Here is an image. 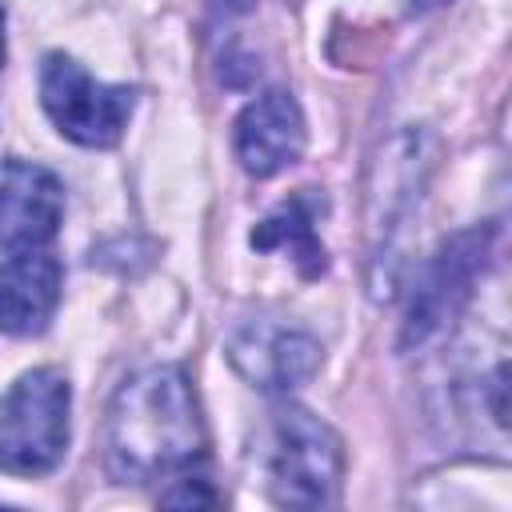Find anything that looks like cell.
<instances>
[{
  "mask_svg": "<svg viewBox=\"0 0 512 512\" xmlns=\"http://www.w3.org/2000/svg\"><path fill=\"white\" fill-rule=\"evenodd\" d=\"M204 448V416L180 368L152 364L116 388L104 424V460L120 484H148L192 468L204 460Z\"/></svg>",
  "mask_w": 512,
  "mask_h": 512,
  "instance_id": "cell-1",
  "label": "cell"
},
{
  "mask_svg": "<svg viewBox=\"0 0 512 512\" xmlns=\"http://www.w3.org/2000/svg\"><path fill=\"white\" fill-rule=\"evenodd\" d=\"M256 468L268 496L284 508H328L340 496L344 444L300 404H276L256 432Z\"/></svg>",
  "mask_w": 512,
  "mask_h": 512,
  "instance_id": "cell-2",
  "label": "cell"
},
{
  "mask_svg": "<svg viewBox=\"0 0 512 512\" xmlns=\"http://www.w3.org/2000/svg\"><path fill=\"white\" fill-rule=\"evenodd\" d=\"M436 164V140L424 128H404L396 132L372 160L368 176V204H364V224H368V284L372 296H388L396 288V268H400V244L404 232L420 208V196L428 188Z\"/></svg>",
  "mask_w": 512,
  "mask_h": 512,
  "instance_id": "cell-3",
  "label": "cell"
},
{
  "mask_svg": "<svg viewBox=\"0 0 512 512\" xmlns=\"http://www.w3.org/2000/svg\"><path fill=\"white\" fill-rule=\"evenodd\" d=\"M72 388L60 368H32L0 396V472L44 476L68 452Z\"/></svg>",
  "mask_w": 512,
  "mask_h": 512,
  "instance_id": "cell-4",
  "label": "cell"
},
{
  "mask_svg": "<svg viewBox=\"0 0 512 512\" xmlns=\"http://www.w3.org/2000/svg\"><path fill=\"white\" fill-rule=\"evenodd\" d=\"M488 244H492V228H472V232H456L428 256V264L412 284L404 324H400L404 352L432 344L436 336H444V328L456 324V316L472 296L476 276L484 272Z\"/></svg>",
  "mask_w": 512,
  "mask_h": 512,
  "instance_id": "cell-5",
  "label": "cell"
},
{
  "mask_svg": "<svg viewBox=\"0 0 512 512\" xmlns=\"http://www.w3.org/2000/svg\"><path fill=\"white\" fill-rule=\"evenodd\" d=\"M40 104L56 132L84 148H112L132 116L128 88L96 80L64 52H48L40 64Z\"/></svg>",
  "mask_w": 512,
  "mask_h": 512,
  "instance_id": "cell-6",
  "label": "cell"
},
{
  "mask_svg": "<svg viewBox=\"0 0 512 512\" xmlns=\"http://www.w3.org/2000/svg\"><path fill=\"white\" fill-rule=\"evenodd\" d=\"M232 368L264 392H292L320 372L324 348L312 332L284 320H244L228 336Z\"/></svg>",
  "mask_w": 512,
  "mask_h": 512,
  "instance_id": "cell-7",
  "label": "cell"
},
{
  "mask_svg": "<svg viewBox=\"0 0 512 512\" xmlns=\"http://www.w3.org/2000/svg\"><path fill=\"white\" fill-rule=\"evenodd\" d=\"M64 212V184L56 172L28 164V160H4L0 164V252H32L44 248Z\"/></svg>",
  "mask_w": 512,
  "mask_h": 512,
  "instance_id": "cell-8",
  "label": "cell"
},
{
  "mask_svg": "<svg viewBox=\"0 0 512 512\" xmlns=\"http://www.w3.org/2000/svg\"><path fill=\"white\" fill-rule=\"evenodd\" d=\"M236 160L248 176L268 180L284 168H292L304 152V112L296 104L292 92L272 88L256 100L244 104V112L236 116Z\"/></svg>",
  "mask_w": 512,
  "mask_h": 512,
  "instance_id": "cell-9",
  "label": "cell"
},
{
  "mask_svg": "<svg viewBox=\"0 0 512 512\" xmlns=\"http://www.w3.org/2000/svg\"><path fill=\"white\" fill-rule=\"evenodd\" d=\"M64 288V268L52 252L32 248L0 264V332L36 336L48 328Z\"/></svg>",
  "mask_w": 512,
  "mask_h": 512,
  "instance_id": "cell-10",
  "label": "cell"
},
{
  "mask_svg": "<svg viewBox=\"0 0 512 512\" xmlns=\"http://www.w3.org/2000/svg\"><path fill=\"white\" fill-rule=\"evenodd\" d=\"M252 248H264V252L268 248H284L304 276H320L328 268L324 244L316 240V228H312V212H304L300 200H288L272 216H264L252 228Z\"/></svg>",
  "mask_w": 512,
  "mask_h": 512,
  "instance_id": "cell-11",
  "label": "cell"
},
{
  "mask_svg": "<svg viewBox=\"0 0 512 512\" xmlns=\"http://www.w3.org/2000/svg\"><path fill=\"white\" fill-rule=\"evenodd\" d=\"M160 504H216V492L200 480V476H184L180 480V488H168L164 496H160Z\"/></svg>",
  "mask_w": 512,
  "mask_h": 512,
  "instance_id": "cell-12",
  "label": "cell"
},
{
  "mask_svg": "<svg viewBox=\"0 0 512 512\" xmlns=\"http://www.w3.org/2000/svg\"><path fill=\"white\" fill-rule=\"evenodd\" d=\"M0 64H4V8H0Z\"/></svg>",
  "mask_w": 512,
  "mask_h": 512,
  "instance_id": "cell-13",
  "label": "cell"
},
{
  "mask_svg": "<svg viewBox=\"0 0 512 512\" xmlns=\"http://www.w3.org/2000/svg\"><path fill=\"white\" fill-rule=\"evenodd\" d=\"M432 4H440V0H412V8H432Z\"/></svg>",
  "mask_w": 512,
  "mask_h": 512,
  "instance_id": "cell-14",
  "label": "cell"
}]
</instances>
